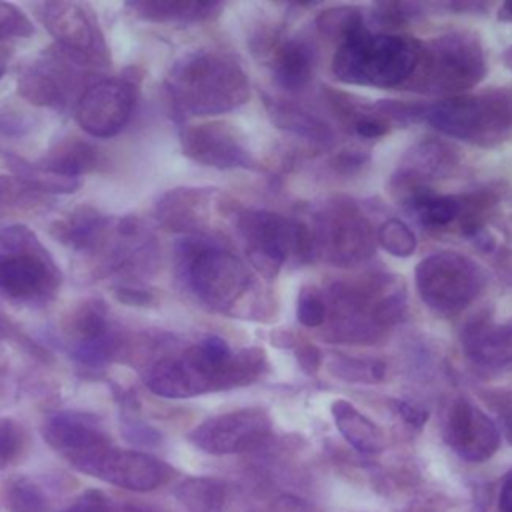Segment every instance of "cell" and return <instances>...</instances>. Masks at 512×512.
<instances>
[{"label":"cell","instance_id":"cell-1","mask_svg":"<svg viewBox=\"0 0 512 512\" xmlns=\"http://www.w3.org/2000/svg\"><path fill=\"white\" fill-rule=\"evenodd\" d=\"M268 368L262 348L232 350L220 336H204L182 352L158 356L144 374L150 392L162 398H190L256 382Z\"/></svg>","mask_w":512,"mask_h":512},{"label":"cell","instance_id":"cell-2","mask_svg":"<svg viewBox=\"0 0 512 512\" xmlns=\"http://www.w3.org/2000/svg\"><path fill=\"white\" fill-rule=\"evenodd\" d=\"M164 88L182 116L224 114L250 98V82L240 64L214 50L180 56L172 64Z\"/></svg>","mask_w":512,"mask_h":512},{"label":"cell","instance_id":"cell-3","mask_svg":"<svg viewBox=\"0 0 512 512\" xmlns=\"http://www.w3.org/2000/svg\"><path fill=\"white\" fill-rule=\"evenodd\" d=\"M182 258L186 282L206 308L252 320L272 314L250 268L226 248L192 242L184 246Z\"/></svg>","mask_w":512,"mask_h":512},{"label":"cell","instance_id":"cell-4","mask_svg":"<svg viewBox=\"0 0 512 512\" xmlns=\"http://www.w3.org/2000/svg\"><path fill=\"white\" fill-rule=\"evenodd\" d=\"M418 56V40L372 32L366 24H360L340 40L332 58V72L346 84L396 88L410 80Z\"/></svg>","mask_w":512,"mask_h":512},{"label":"cell","instance_id":"cell-5","mask_svg":"<svg viewBox=\"0 0 512 512\" xmlns=\"http://www.w3.org/2000/svg\"><path fill=\"white\" fill-rule=\"evenodd\" d=\"M62 272L48 248L24 224L0 230V294L22 304L52 300Z\"/></svg>","mask_w":512,"mask_h":512},{"label":"cell","instance_id":"cell-6","mask_svg":"<svg viewBox=\"0 0 512 512\" xmlns=\"http://www.w3.org/2000/svg\"><path fill=\"white\" fill-rule=\"evenodd\" d=\"M486 74V58L480 40L470 32H446L420 42L414 74L404 84L412 92L456 96L476 86Z\"/></svg>","mask_w":512,"mask_h":512},{"label":"cell","instance_id":"cell-7","mask_svg":"<svg viewBox=\"0 0 512 512\" xmlns=\"http://www.w3.org/2000/svg\"><path fill=\"white\" fill-rule=\"evenodd\" d=\"M424 118L442 134L476 146H494L512 130V90L488 88L456 94L426 106Z\"/></svg>","mask_w":512,"mask_h":512},{"label":"cell","instance_id":"cell-8","mask_svg":"<svg viewBox=\"0 0 512 512\" xmlns=\"http://www.w3.org/2000/svg\"><path fill=\"white\" fill-rule=\"evenodd\" d=\"M236 226L248 260L266 278H274L288 260L302 264L312 258L314 236L300 222L268 210H242Z\"/></svg>","mask_w":512,"mask_h":512},{"label":"cell","instance_id":"cell-9","mask_svg":"<svg viewBox=\"0 0 512 512\" xmlns=\"http://www.w3.org/2000/svg\"><path fill=\"white\" fill-rule=\"evenodd\" d=\"M414 282L420 300L442 316L468 308L486 288V270L466 254L440 250L418 262Z\"/></svg>","mask_w":512,"mask_h":512},{"label":"cell","instance_id":"cell-10","mask_svg":"<svg viewBox=\"0 0 512 512\" xmlns=\"http://www.w3.org/2000/svg\"><path fill=\"white\" fill-rule=\"evenodd\" d=\"M62 334L72 356L88 368H102L124 352L128 334L112 320L106 302L98 296L78 300L62 316Z\"/></svg>","mask_w":512,"mask_h":512},{"label":"cell","instance_id":"cell-11","mask_svg":"<svg viewBox=\"0 0 512 512\" xmlns=\"http://www.w3.org/2000/svg\"><path fill=\"white\" fill-rule=\"evenodd\" d=\"M38 20L78 66H106L110 62L102 28L90 6L82 2H42L34 6Z\"/></svg>","mask_w":512,"mask_h":512},{"label":"cell","instance_id":"cell-12","mask_svg":"<svg viewBox=\"0 0 512 512\" xmlns=\"http://www.w3.org/2000/svg\"><path fill=\"white\" fill-rule=\"evenodd\" d=\"M316 244L330 264L350 268L372 256L376 236L364 214L354 204L340 200L318 216Z\"/></svg>","mask_w":512,"mask_h":512},{"label":"cell","instance_id":"cell-13","mask_svg":"<svg viewBox=\"0 0 512 512\" xmlns=\"http://www.w3.org/2000/svg\"><path fill=\"white\" fill-rule=\"evenodd\" d=\"M138 102V86L130 78H104L92 82L78 98L74 118L90 136H116L130 120Z\"/></svg>","mask_w":512,"mask_h":512},{"label":"cell","instance_id":"cell-14","mask_svg":"<svg viewBox=\"0 0 512 512\" xmlns=\"http://www.w3.org/2000/svg\"><path fill=\"white\" fill-rule=\"evenodd\" d=\"M272 432L268 410L252 406L222 412L202 420L188 440L208 454H238L258 448Z\"/></svg>","mask_w":512,"mask_h":512},{"label":"cell","instance_id":"cell-15","mask_svg":"<svg viewBox=\"0 0 512 512\" xmlns=\"http://www.w3.org/2000/svg\"><path fill=\"white\" fill-rule=\"evenodd\" d=\"M42 436L56 454L88 476L114 446L92 420L70 412L46 416Z\"/></svg>","mask_w":512,"mask_h":512},{"label":"cell","instance_id":"cell-16","mask_svg":"<svg viewBox=\"0 0 512 512\" xmlns=\"http://www.w3.org/2000/svg\"><path fill=\"white\" fill-rule=\"evenodd\" d=\"M180 148L186 158L202 166L220 170L254 168V158L242 134L222 120L186 126L180 132Z\"/></svg>","mask_w":512,"mask_h":512},{"label":"cell","instance_id":"cell-17","mask_svg":"<svg viewBox=\"0 0 512 512\" xmlns=\"http://www.w3.org/2000/svg\"><path fill=\"white\" fill-rule=\"evenodd\" d=\"M446 442L468 462L488 460L500 446V430L494 420L468 398H458L446 422Z\"/></svg>","mask_w":512,"mask_h":512},{"label":"cell","instance_id":"cell-18","mask_svg":"<svg viewBox=\"0 0 512 512\" xmlns=\"http://www.w3.org/2000/svg\"><path fill=\"white\" fill-rule=\"evenodd\" d=\"M218 190L180 186L164 192L154 204L156 222L178 234H200L210 228L214 208H218Z\"/></svg>","mask_w":512,"mask_h":512},{"label":"cell","instance_id":"cell-19","mask_svg":"<svg viewBox=\"0 0 512 512\" xmlns=\"http://www.w3.org/2000/svg\"><path fill=\"white\" fill-rule=\"evenodd\" d=\"M92 476L126 490L148 492L162 486L172 476V468L146 452L112 446Z\"/></svg>","mask_w":512,"mask_h":512},{"label":"cell","instance_id":"cell-20","mask_svg":"<svg viewBox=\"0 0 512 512\" xmlns=\"http://www.w3.org/2000/svg\"><path fill=\"white\" fill-rule=\"evenodd\" d=\"M114 226L116 218L100 212L96 206L78 204L50 224V236L80 254L96 258L112 238Z\"/></svg>","mask_w":512,"mask_h":512},{"label":"cell","instance_id":"cell-21","mask_svg":"<svg viewBox=\"0 0 512 512\" xmlns=\"http://www.w3.org/2000/svg\"><path fill=\"white\" fill-rule=\"evenodd\" d=\"M458 164V148L438 138H424L406 150L394 172V182L400 186L418 188L426 180L450 176Z\"/></svg>","mask_w":512,"mask_h":512},{"label":"cell","instance_id":"cell-22","mask_svg":"<svg viewBox=\"0 0 512 512\" xmlns=\"http://www.w3.org/2000/svg\"><path fill=\"white\" fill-rule=\"evenodd\" d=\"M462 344L468 358L480 366L512 364V318L504 322L474 320L462 334Z\"/></svg>","mask_w":512,"mask_h":512},{"label":"cell","instance_id":"cell-23","mask_svg":"<svg viewBox=\"0 0 512 512\" xmlns=\"http://www.w3.org/2000/svg\"><path fill=\"white\" fill-rule=\"evenodd\" d=\"M70 78V70L64 68V62H38L20 74L18 94L40 108H64Z\"/></svg>","mask_w":512,"mask_h":512},{"label":"cell","instance_id":"cell-24","mask_svg":"<svg viewBox=\"0 0 512 512\" xmlns=\"http://www.w3.org/2000/svg\"><path fill=\"white\" fill-rule=\"evenodd\" d=\"M102 156L100 150L94 148L90 142L78 138V136H66L58 140L38 162L42 168L66 176V178H78L82 174L94 172L100 168Z\"/></svg>","mask_w":512,"mask_h":512},{"label":"cell","instance_id":"cell-25","mask_svg":"<svg viewBox=\"0 0 512 512\" xmlns=\"http://www.w3.org/2000/svg\"><path fill=\"white\" fill-rule=\"evenodd\" d=\"M334 424L344 440L364 454H374L386 448V436L366 414H362L354 404L338 398L330 406Z\"/></svg>","mask_w":512,"mask_h":512},{"label":"cell","instance_id":"cell-26","mask_svg":"<svg viewBox=\"0 0 512 512\" xmlns=\"http://www.w3.org/2000/svg\"><path fill=\"white\" fill-rule=\"evenodd\" d=\"M126 8L146 22H202L214 18L222 10V4L200 0H134Z\"/></svg>","mask_w":512,"mask_h":512},{"label":"cell","instance_id":"cell-27","mask_svg":"<svg viewBox=\"0 0 512 512\" xmlns=\"http://www.w3.org/2000/svg\"><path fill=\"white\" fill-rule=\"evenodd\" d=\"M272 72L276 82L290 92L302 90L314 72V56L306 42L286 40L282 42L272 60Z\"/></svg>","mask_w":512,"mask_h":512},{"label":"cell","instance_id":"cell-28","mask_svg":"<svg viewBox=\"0 0 512 512\" xmlns=\"http://www.w3.org/2000/svg\"><path fill=\"white\" fill-rule=\"evenodd\" d=\"M174 496L182 512H222L226 504V484L218 478L194 476L182 480Z\"/></svg>","mask_w":512,"mask_h":512},{"label":"cell","instance_id":"cell-29","mask_svg":"<svg viewBox=\"0 0 512 512\" xmlns=\"http://www.w3.org/2000/svg\"><path fill=\"white\" fill-rule=\"evenodd\" d=\"M4 158L10 174L30 190H38L46 194H72L80 188L78 178H66L60 174H54L42 168L40 164L28 162L16 154H6Z\"/></svg>","mask_w":512,"mask_h":512},{"label":"cell","instance_id":"cell-30","mask_svg":"<svg viewBox=\"0 0 512 512\" xmlns=\"http://www.w3.org/2000/svg\"><path fill=\"white\" fill-rule=\"evenodd\" d=\"M268 110H270V118L274 120V124L278 128L288 130V132H292L296 136H302L308 142L326 146L334 138V134H332L328 124H324L320 118H316L310 112L300 110V108H296L292 104L272 102L268 106Z\"/></svg>","mask_w":512,"mask_h":512},{"label":"cell","instance_id":"cell-31","mask_svg":"<svg viewBox=\"0 0 512 512\" xmlns=\"http://www.w3.org/2000/svg\"><path fill=\"white\" fill-rule=\"evenodd\" d=\"M408 204L426 228H442L460 218V198L434 194L428 188H410Z\"/></svg>","mask_w":512,"mask_h":512},{"label":"cell","instance_id":"cell-32","mask_svg":"<svg viewBox=\"0 0 512 512\" xmlns=\"http://www.w3.org/2000/svg\"><path fill=\"white\" fill-rule=\"evenodd\" d=\"M376 242L396 258H406L414 254L418 244L412 228L398 218H388L378 226Z\"/></svg>","mask_w":512,"mask_h":512},{"label":"cell","instance_id":"cell-33","mask_svg":"<svg viewBox=\"0 0 512 512\" xmlns=\"http://www.w3.org/2000/svg\"><path fill=\"white\" fill-rule=\"evenodd\" d=\"M4 504L8 512H46V496L44 492L26 478H14L6 492H4Z\"/></svg>","mask_w":512,"mask_h":512},{"label":"cell","instance_id":"cell-34","mask_svg":"<svg viewBox=\"0 0 512 512\" xmlns=\"http://www.w3.org/2000/svg\"><path fill=\"white\" fill-rule=\"evenodd\" d=\"M28 450V432L12 418L0 416V468L18 462Z\"/></svg>","mask_w":512,"mask_h":512},{"label":"cell","instance_id":"cell-35","mask_svg":"<svg viewBox=\"0 0 512 512\" xmlns=\"http://www.w3.org/2000/svg\"><path fill=\"white\" fill-rule=\"evenodd\" d=\"M332 372L348 382H378L382 380L386 366L378 360H358V358H334Z\"/></svg>","mask_w":512,"mask_h":512},{"label":"cell","instance_id":"cell-36","mask_svg":"<svg viewBox=\"0 0 512 512\" xmlns=\"http://www.w3.org/2000/svg\"><path fill=\"white\" fill-rule=\"evenodd\" d=\"M318 28L324 34L330 36H338L340 40L350 34L356 26L364 24V16L360 10L352 8V6H336V8H328L326 12H322L316 20Z\"/></svg>","mask_w":512,"mask_h":512},{"label":"cell","instance_id":"cell-37","mask_svg":"<svg viewBox=\"0 0 512 512\" xmlns=\"http://www.w3.org/2000/svg\"><path fill=\"white\" fill-rule=\"evenodd\" d=\"M328 316V306H326V298L310 286H304L298 294V302H296V318L302 326L306 328H318L326 322Z\"/></svg>","mask_w":512,"mask_h":512},{"label":"cell","instance_id":"cell-38","mask_svg":"<svg viewBox=\"0 0 512 512\" xmlns=\"http://www.w3.org/2000/svg\"><path fill=\"white\" fill-rule=\"evenodd\" d=\"M34 24L16 4L0 2V40L6 38H30Z\"/></svg>","mask_w":512,"mask_h":512},{"label":"cell","instance_id":"cell-39","mask_svg":"<svg viewBox=\"0 0 512 512\" xmlns=\"http://www.w3.org/2000/svg\"><path fill=\"white\" fill-rule=\"evenodd\" d=\"M346 110L352 116L354 132L366 140L380 138L392 130V124L374 110L372 112L370 110L368 112L366 110H350V108H346Z\"/></svg>","mask_w":512,"mask_h":512},{"label":"cell","instance_id":"cell-40","mask_svg":"<svg viewBox=\"0 0 512 512\" xmlns=\"http://www.w3.org/2000/svg\"><path fill=\"white\" fill-rule=\"evenodd\" d=\"M0 340H12L16 342L18 346H24L28 350H32V354L36 356H44L42 348L28 336L20 330V326L6 314V310L0 306Z\"/></svg>","mask_w":512,"mask_h":512},{"label":"cell","instance_id":"cell-41","mask_svg":"<svg viewBox=\"0 0 512 512\" xmlns=\"http://www.w3.org/2000/svg\"><path fill=\"white\" fill-rule=\"evenodd\" d=\"M114 506L100 490H86L64 512H112Z\"/></svg>","mask_w":512,"mask_h":512},{"label":"cell","instance_id":"cell-42","mask_svg":"<svg viewBox=\"0 0 512 512\" xmlns=\"http://www.w3.org/2000/svg\"><path fill=\"white\" fill-rule=\"evenodd\" d=\"M114 296L126 306H150L154 302V294L148 288L136 284H116Z\"/></svg>","mask_w":512,"mask_h":512},{"label":"cell","instance_id":"cell-43","mask_svg":"<svg viewBox=\"0 0 512 512\" xmlns=\"http://www.w3.org/2000/svg\"><path fill=\"white\" fill-rule=\"evenodd\" d=\"M294 356L298 360V364L308 372H316L320 368V362H322V356H320V350L312 344V342H300L296 344L294 348Z\"/></svg>","mask_w":512,"mask_h":512},{"label":"cell","instance_id":"cell-44","mask_svg":"<svg viewBox=\"0 0 512 512\" xmlns=\"http://www.w3.org/2000/svg\"><path fill=\"white\" fill-rule=\"evenodd\" d=\"M398 410H400V416H402L408 424H412V426H416V428H420V426L426 422V418H428L426 410H422V408H418V406H414V404H408V402H398Z\"/></svg>","mask_w":512,"mask_h":512},{"label":"cell","instance_id":"cell-45","mask_svg":"<svg viewBox=\"0 0 512 512\" xmlns=\"http://www.w3.org/2000/svg\"><path fill=\"white\" fill-rule=\"evenodd\" d=\"M470 238H472V242L480 248V250H484V252H490L492 248H494V236L482 226V228H478V230H474L472 234H468Z\"/></svg>","mask_w":512,"mask_h":512},{"label":"cell","instance_id":"cell-46","mask_svg":"<svg viewBox=\"0 0 512 512\" xmlns=\"http://www.w3.org/2000/svg\"><path fill=\"white\" fill-rule=\"evenodd\" d=\"M498 508H500V512H512V472L504 478V484L500 488Z\"/></svg>","mask_w":512,"mask_h":512},{"label":"cell","instance_id":"cell-47","mask_svg":"<svg viewBox=\"0 0 512 512\" xmlns=\"http://www.w3.org/2000/svg\"><path fill=\"white\" fill-rule=\"evenodd\" d=\"M498 410H500V418H502V426H504V436L512 444V402H504Z\"/></svg>","mask_w":512,"mask_h":512},{"label":"cell","instance_id":"cell-48","mask_svg":"<svg viewBox=\"0 0 512 512\" xmlns=\"http://www.w3.org/2000/svg\"><path fill=\"white\" fill-rule=\"evenodd\" d=\"M498 20H506V22L512 20V2H504L498 8Z\"/></svg>","mask_w":512,"mask_h":512},{"label":"cell","instance_id":"cell-49","mask_svg":"<svg viewBox=\"0 0 512 512\" xmlns=\"http://www.w3.org/2000/svg\"><path fill=\"white\" fill-rule=\"evenodd\" d=\"M112 512H158V510H152V508H142V506H124L120 510H112Z\"/></svg>","mask_w":512,"mask_h":512},{"label":"cell","instance_id":"cell-50","mask_svg":"<svg viewBox=\"0 0 512 512\" xmlns=\"http://www.w3.org/2000/svg\"><path fill=\"white\" fill-rule=\"evenodd\" d=\"M8 192H10V180L4 178V176H0V202H2V198H4Z\"/></svg>","mask_w":512,"mask_h":512},{"label":"cell","instance_id":"cell-51","mask_svg":"<svg viewBox=\"0 0 512 512\" xmlns=\"http://www.w3.org/2000/svg\"><path fill=\"white\" fill-rule=\"evenodd\" d=\"M502 62L506 64V68H510V70H512V46H508V48L504 50V54H502Z\"/></svg>","mask_w":512,"mask_h":512},{"label":"cell","instance_id":"cell-52","mask_svg":"<svg viewBox=\"0 0 512 512\" xmlns=\"http://www.w3.org/2000/svg\"><path fill=\"white\" fill-rule=\"evenodd\" d=\"M4 72H6V68H4V64H2V62H0V78H2V76H4Z\"/></svg>","mask_w":512,"mask_h":512},{"label":"cell","instance_id":"cell-53","mask_svg":"<svg viewBox=\"0 0 512 512\" xmlns=\"http://www.w3.org/2000/svg\"><path fill=\"white\" fill-rule=\"evenodd\" d=\"M0 392H2V370H0Z\"/></svg>","mask_w":512,"mask_h":512}]
</instances>
